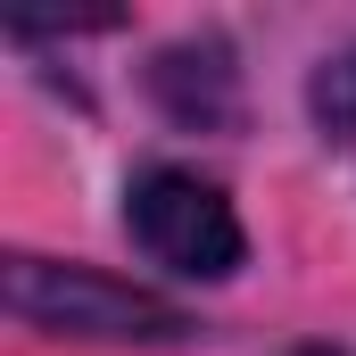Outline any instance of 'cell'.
Masks as SVG:
<instances>
[{"label":"cell","mask_w":356,"mask_h":356,"mask_svg":"<svg viewBox=\"0 0 356 356\" xmlns=\"http://www.w3.org/2000/svg\"><path fill=\"white\" fill-rule=\"evenodd\" d=\"M124 232L149 266L182 273V282H224L249 257V232H241L232 199L191 166H141L124 182Z\"/></svg>","instance_id":"1"},{"label":"cell","mask_w":356,"mask_h":356,"mask_svg":"<svg viewBox=\"0 0 356 356\" xmlns=\"http://www.w3.org/2000/svg\"><path fill=\"white\" fill-rule=\"evenodd\" d=\"M8 315L33 332H67V340H182V307L158 290L108 282L83 266H50V257H8Z\"/></svg>","instance_id":"2"},{"label":"cell","mask_w":356,"mask_h":356,"mask_svg":"<svg viewBox=\"0 0 356 356\" xmlns=\"http://www.w3.org/2000/svg\"><path fill=\"white\" fill-rule=\"evenodd\" d=\"M149 83H158V99L175 108L182 124H232V99H241L224 42H182V50H166L149 67Z\"/></svg>","instance_id":"3"},{"label":"cell","mask_w":356,"mask_h":356,"mask_svg":"<svg viewBox=\"0 0 356 356\" xmlns=\"http://www.w3.org/2000/svg\"><path fill=\"white\" fill-rule=\"evenodd\" d=\"M307 108H315V124H323L332 141H356V42H348V50H332V58L315 67Z\"/></svg>","instance_id":"4"}]
</instances>
